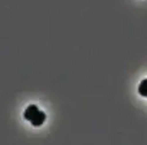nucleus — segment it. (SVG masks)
I'll return each instance as SVG.
<instances>
[{
	"instance_id": "7ed1b4c3",
	"label": "nucleus",
	"mask_w": 147,
	"mask_h": 145,
	"mask_svg": "<svg viewBox=\"0 0 147 145\" xmlns=\"http://www.w3.org/2000/svg\"><path fill=\"white\" fill-rule=\"evenodd\" d=\"M139 93L141 96L144 97H147V79L142 80L139 85Z\"/></svg>"
},
{
	"instance_id": "f03ea898",
	"label": "nucleus",
	"mask_w": 147,
	"mask_h": 145,
	"mask_svg": "<svg viewBox=\"0 0 147 145\" xmlns=\"http://www.w3.org/2000/svg\"><path fill=\"white\" fill-rule=\"evenodd\" d=\"M38 112H39V110H38V107H37L36 105H30V106L26 108L24 117H25V119L31 120L37 113H38Z\"/></svg>"
},
{
	"instance_id": "f257e3e1",
	"label": "nucleus",
	"mask_w": 147,
	"mask_h": 145,
	"mask_svg": "<svg viewBox=\"0 0 147 145\" xmlns=\"http://www.w3.org/2000/svg\"><path fill=\"white\" fill-rule=\"evenodd\" d=\"M45 118H47V116H45V113L44 112H42V111H39L38 113H37L33 118H32L30 122H31V124L33 125V127H40L43 123H44V120H45Z\"/></svg>"
}]
</instances>
